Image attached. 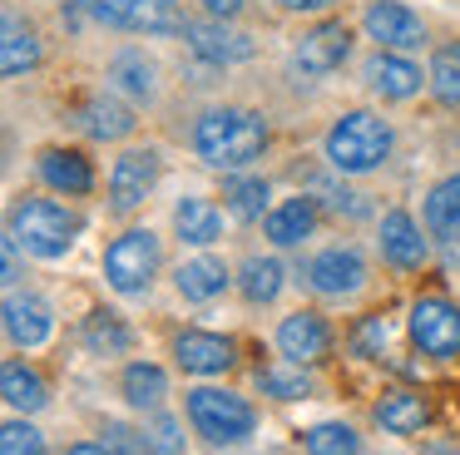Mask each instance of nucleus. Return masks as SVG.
<instances>
[{"label": "nucleus", "instance_id": "nucleus-40", "mask_svg": "<svg viewBox=\"0 0 460 455\" xmlns=\"http://www.w3.org/2000/svg\"><path fill=\"white\" fill-rule=\"evenodd\" d=\"M386 342H391V322H386V317H367V322L357 326V352L361 356H376Z\"/></svg>", "mask_w": 460, "mask_h": 455}, {"label": "nucleus", "instance_id": "nucleus-24", "mask_svg": "<svg viewBox=\"0 0 460 455\" xmlns=\"http://www.w3.org/2000/svg\"><path fill=\"white\" fill-rule=\"evenodd\" d=\"M173 282H179V292L189 297V302H213V297L228 287V267H223L218 257H189Z\"/></svg>", "mask_w": 460, "mask_h": 455}, {"label": "nucleus", "instance_id": "nucleus-41", "mask_svg": "<svg viewBox=\"0 0 460 455\" xmlns=\"http://www.w3.org/2000/svg\"><path fill=\"white\" fill-rule=\"evenodd\" d=\"M282 10H297V15H322V10H332L337 0H278Z\"/></svg>", "mask_w": 460, "mask_h": 455}, {"label": "nucleus", "instance_id": "nucleus-7", "mask_svg": "<svg viewBox=\"0 0 460 455\" xmlns=\"http://www.w3.org/2000/svg\"><path fill=\"white\" fill-rule=\"evenodd\" d=\"M154 183H159V154H154V148H129V154L114 158L110 198H114V208H119V213L139 208L144 198L154 193Z\"/></svg>", "mask_w": 460, "mask_h": 455}, {"label": "nucleus", "instance_id": "nucleus-27", "mask_svg": "<svg viewBox=\"0 0 460 455\" xmlns=\"http://www.w3.org/2000/svg\"><path fill=\"white\" fill-rule=\"evenodd\" d=\"M129 30H144V35H183V20L173 10V0H134L129 5Z\"/></svg>", "mask_w": 460, "mask_h": 455}, {"label": "nucleus", "instance_id": "nucleus-30", "mask_svg": "<svg viewBox=\"0 0 460 455\" xmlns=\"http://www.w3.org/2000/svg\"><path fill=\"white\" fill-rule=\"evenodd\" d=\"M307 455H361V435L341 421H322L307 431Z\"/></svg>", "mask_w": 460, "mask_h": 455}, {"label": "nucleus", "instance_id": "nucleus-21", "mask_svg": "<svg viewBox=\"0 0 460 455\" xmlns=\"http://www.w3.org/2000/svg\"><path fill=\"white\" fill-rule=\"evenodd\" d=\"M262 228H268V237H272L278 247H297L302 237L317 228V208H312V198H288V203L272 208Z\"/></svg>", "mask_w": 460, "mask_h": 455}, {"label": "nucleus", "instance_id": "nucleus-14", "mask_svg": "<svg viewBox=\"0 0 460 455\" xmlns=\"http://www.w3.org/2000/svg\"><path fill=\"white\" fill-rule=\"evenodd\" d=\"M173 356L193 376H223L233 366V342L228 336H213V332H183L173 342Z\"/></svg>", "mask_w": 460, "mask_h": 455}, {"label": "nucleus", "instance_id": "nucleus-15", "mask_svg": "<svg viewBox=\"0 0 460 455\" xmlns=\"http://www.w3.org/2000/svg\"><path fill=\"white\" fill-rule=\"evenodd\" d=\"M5 332H11V342L15 346H40L45 336L55 332V317H50V307L40 302V297H31V292H11L5 297Z\"/></svg>", "mask_w": 460, "mask_h": 455}, {"label": "nucleus", "instance_id": "nucleus-18", "mask_svg": "<svg viewBox=\"0 0 460 455\" xmlns=\"http://www.w3.org/2000/svg\"><path fill=\"white\" fill-rule=\"evenodd\" d=\"M367 79H371V89H376L381 99H411L420 89V69L411 65V59L391 55V49H381V55L371 59Z\"/></svg>", "mask_w": 460, "mask_h": 455}, {"label": "nucleus", "instance_id": "nucleus-26", "mask_svg": "<svg viewBox=\"0 0 460 455\" xmlns=\"http://www.w3.org/2000/svg\"><path fill=\"white\" fill-rule=\"evenodd\" d=\"M426 223L436 228L440 237H460V174L440 178L426 198Z\"/></svg>", "mask_w": 460, "mask_h": 455}, {"label": "nucleus", "instance_id": "nucleus-29", "mask_svg": "<svg viewBox=\"0 0 460 455\" xmlns=\"http://www.w3.org/2000/svg\"><path fill=\"white\" fill-rule=\"evenodd\" d=\"M430 89H436L440 104L460 109V45H440L430 59Z\"/></svg>", "mask_w": 460, "mask_h": 455}, {"label": "nucleus", "instance_id": "nucleus-28", "mask_svg": "<svg viewBox=\"0 0 460 455\" xmlns=\"http://www.w3.org/2000/svg\"><path fill=\"white\" fill-rule=\"evenodd\" d=\"M238 287H243L248 302H272V297L282 292V263H278V257H248V263H243Z\"/></svg>", "mask_w": 460, "mask_h": 455}, {"label": "nucleus", "instance_id": "nucleus-3", "mask_svg": "<svg viewBox=\"0 0 460 455\" xmlns=\"http://www.w3.org/2000/svg\"><path fill=\"white\" fill-rule=\"evenodd\" d=\"M75 233H80V218L65 213L50 198H21L15 213H11V237L35 257H65L75 243Z\"/></svg>", "mask_w": 460, "mask_h": 455}, {"label": "nucleus", "instance_id": "nucleus-2", "mask_svg": "<svg viewBox=\"0 0 460 455\" xmlns=\"http://www.w3.org/2000/svg\"><path fill=\"white\" fill-rule=\"evenodd\" d=\"M386 154H391V129L367 109L341 114L327 134V158L341 174H371V168L386 164Z\"/></svg>", "mask_w": 460, "mask_h": 455}, {"label": "nucleus", "instance_id": "nucleus-33", "mask_svg": "<svg viewBox=\"0 0 460 455\" xmlns=\"http://www.w3.org/2000/svg\"><path fill=\"white\" fill-rule=\"evenodd\" d=\"M110 79H114V85H119L129 99H149V94H154V65H149L144 55H134V49L114 59Z\"/></svg>", "mask_w": 460, "mask_h": 455}, {"label": "nucleus", "instance_id": "nucleus-36", "mask_svg": "<svg viewBox=\"0 0 460 455\" xmlns=\"http://www.w3.org/2000/svg\"><path fill=\"white\" fill-rule=\"evenodd\" d=\"M104 445H110L114 455H154L149 431H134V425H124V421H110V425H104Z\"/></svg>", "mask_w": 460, "mask_h": 455}, {"label": "nucleus", "instance_id": "nucleus-9", "mask_svg": "<svg viewBox=\"0 0 460 455\" xmlns=\"http://www.w3.org/2000/svg\"><path fill=\"white\" fill-rule=\"evenodd\" d=\"M278 352L288 356V361H297V366L327 361V352H332L327 322H322L317 312H292V317H282V326H278Z\"/></svg>", "mask_w": 460, "mask_h": 455}, {"label": "nucleus", "instance_id": "nucleus-10", "mask_svg": "<svg viewBox=\"0 0 460 455\" xmlns=\"http://www.w3.org/2000/svg\"><path fill=\"white\" fill-rule=\"evenodd\" d=\"M361 25H367V35L376 40L381 49H416L420 40H426V25H420L406 5H396V0H371Z\"/></svg>", "mask_w": 460, "mask_h": 455}, {"label": "nucleus", "instance_id": "nucleus-6", "mask_svg": "<svg viewBox=\"0 0 460 455\" xmlns=\"http://www.w3.org/2000/svg\"><path fill=\"white\" fill-rule=\"evenodd\" d=\"M411 336H416V346L426 356H436V361L460 356V307L446 302V297H420V302L411 307Z\"/></svg>", "mask_w": 460, "mask_h": 455}, {"label": "nucleus", "instance_id": "nucleus-37", "mask_svg": "<svg viewBox=\"0 0 460 455\" xmlns=\"http://www.w3.org/2000/svg\"><path fill=\"white\" fill-rule=\"evenodd\" d=\"M129 5L134 0H75V10L100 25H129Z\"/></svg>", "mask_w": 460, "mask_h": 455}, {"label": "nucleus", "instance_id": "nucleus-31", "mask_svg": "<svg viewBox=\"0 0 460 455\" xmlns=\"http://www.w3.org/2000/svg\"><path fill=\"white\" fill-rule=\"evenodd\" d=\"M258 386H262V396H278V401H302V396H312V381L297 361L292 366H262Z\"/></svg>", "mask_w": 460, "mask_h": 455}, {"label": "nucleus", "instance_id": "nucleus-43", "mask_svg": "<svg viewBox=\"0 0 460 455\" xmlns=\"http://www.w3.org/2000/svg\"><path fill=\"white\" fill-rule=\"evenodd\" d=\"M238 5H243V0H203V10H208L213 20H228V15H238Z\"/></svg>", "mask_w": 460, "mask_h": 455}, {"label": "nucleus", "instance_id": "nucleus-13", "mask_svg": "<svg viewBox=\"0 0 460 455\" xmlns=\"http://www.w3.org/2000/svg\"><path fill=\"white\" fill-rule=\"evenodd\" d=\"M381 253H386L391 267H401V272H416L420 263H426V237H420L416 218L411 213H386L381 218Z\"/></svg>", "mask_w": 460, "mask_h": 455}, {"label": "nucleus", "instance_id": "nucleus-32", "mask_svg": "<svg viewBox=\"0 0 460 455\" xmlns=\"http://www.w3.org/2000/svg\"><path fill=\"white\" fill-rule=\"evenodd\" d=\"M84 342H90V352L119 356L124 346H129V326H124L114 312H90V322H84Z\"/></svg>", "mask_w": 460, "mask_h": 455}, {"label": "nucleus", "instance_id": "nucleus-20", "mask_svg": "<svg viewBox=\"0 0 460 455\" xmlns=\"http://www.w3.org/2000/svg\"><path fill=\"white\" fill-rule=\"evenodd\" d=\"M173 228H179L183 243L193 247H208L223 237V213L208 203V198H183L179 208H173Z\"/></svg>", "mask_w": 460, "mask_h": 455}, {"label": "nucleus", "instance_id": "nucleus-1", "mask_svg": "<svg viewBox=\"0 0 460 455\" xmlns=\"http://www.w3.org/2000/svg\"><path fill=\"white\" fill-rule=\"evenodd\" d=\"M268 144V124L252 109H208L193 129V148L203 164L213 168H243L262 154Z\"/></svg>", "mask_w": 460, "mask_h": 455}, {"label": "nucleus", "instance_id": "nucleus-11", "mask_svg": "<svg viewBox=\"0 0 460 455\" xmlns=\"http://www.w3.org/2000/svg\"><path fill=\"white\" fill-rule=\"evenodd\" d=\"M347 55H351V30L341 20H322L297 40V69H307V75H332Z\"/></svg>", "mask_w": 460, "mask_h": 455}, {"label": "nucleus", "instance_id": "nucleus-39", "mask_svg": "<svg viewBox=\"0 0 460 455\" xmlns=\"http://www.w3.org/2000/svg\"><path fill=\"white\" fill-rule=\"evenodd\" d=\"M149 441H154V455H179V451H183L179 421H173V415H154V425H149Z\"/></svg>", "mask_w": 460, "mask_h": 455}, {"label": "nucleus", "instance_id": "nucleus-44", "mask_svg": "<svg viewBox=\"0 0 460 455\" xmlns=\"http://www.w3.org/2000/svg\"><path fill=\"white\" fill-rule=\"evenodd\" d=\"M65 455H114V451H110L104 441H100V445H94V441H84V445H70Z\"/></svg>", "mask_w": 460, "mask_h": 455}, {"label": "nucleus", "instance_id": "nucleus-17", "mask_svg": "<svg viewBox=\"0 0 460 455\" xmlns=\"http://www.w3.org/2000/svg\"><path fill=\"white\" fill-rule=\"evenodd\" d=\"M75 124H80L90 138H124L134 129V114L119 104V99L94 94V99H84V104L75 109Z\"/></svg>", "mask_w": 460, "mask_h": 455}, {"label": "nucleus", "instance_id": "nucleus-38", "mask_svg": "<svg viewBox=\"0 0 460 455\" xmlns=\"http://www.w3.org/2000/svg\"><path fill=\"white\" fill-rule=\"evenodd\" d=\"M312 188H317V193L327 198V208H332V213H347V218H361V213H367V203H361V193H347V188L327 183V178H317Z\"/></svg>", "mask_w": 460, "mask_h": 455}, {"label": "nucleus", "instance_id": "nucleus-19", "mask_svg": "<svg viewBox=\"0 0 460 455\" xmlns=\"http://www.w3.org/2000/svg\"><path fill=\"white\" fill-rule=\"evenodd\" d=\"M426 421H430V406L416 391H386L376 401V425L391 435H416Z\"/></svg>", "mask_w": 460, "mask_h": 455}, {"label": "nucleus", "instance_id": "nucleus-22", "mask_svg": "<svg viewBox=\"0 0 460 455\" xmlns=\"http://www.w3.org/2000/svg\"><path fill=\"white\" fill-rule=\"evenodd\" d=\"M0 396H5L11 411H40V406L50 401V396H45L40 371L25 366V361H5V366H0Z\"/></svg>", "mask_w": 460, "mask_h": 455}, {"label": "nucleus", "instance_id": "nucleus-4", "mask_svg": "<svg viewBox=\"0 0 460 455\" xmlns=\"http://www.w3.org/2000/svg\"><path fill=\"white\" fill-rule=\"evenodd\" d=\"M189 421H193V431H199L203 441H213V445H238V441H248V435H252L258 415H252V406L243 401L238 391L199 386V391H189Z\"/></svg>", "mask_w": 460, "mask_h": 455}, {"label": "nucleus", "instance_id": "nucleus-34", "mask_svg": "<svg viewBox=\"0 0 460 455\" xmlns=\"http://www.w3.org/2000/svg\"><path fill=\"white\" fill-rule=\"evenodd\" d=\"M223 198H228V208L238 218H262V208H268V183H262V178H233V183L223 188Z\"/></svg>", "mask_w": 460, "mask_h": 455}, {"label": "nucleus", "instance_id": "nucleus-23", "mask_svg": "<svg viewBox=\"0 0 460 455\" xmlns=\"http://www.w3.org/2000/svg\"><path fill=\"white\" fill-rule=\"evenodd\" d=\"M35 59H40L35 30L25 25V20L5 15V25H0V69H5V75H25V69H35Z\"/></svg>", "mask_w": 460, "mask_h": 455}, {"label": "nucleus", "instance_id": "nucleus-12", "mask_svg": "<svg viewBox=\"0 0 460 455\" xmlns=\"http://www.w3.org/2000/svg\"><path fill=\"white\" fill-rule=\"evenodd\" d=\"M183 35H189L193 55H199V59H213V65H238V59L252 55V40L243 35V30L223 25V20H193Z\"/></svg>", "mask_w": 460, "mask_h": 455}, {"label": "nucleus", "instance_id": "nucleus-5", "mask_svg": "<svg viewBox=\"0 0 460 455\" xmlns=\"http://www.w3.org/2000/svg\"><path fill=\"white\" fill-rule=\"evenodd\" d=\"M154 272H159V237H154L149 228H129V233L114 237L110 253H104V277H110V287L124 297L144 292V287L154 282Z\"/></svg>", "mask_w": 460, "mask_h": 455}, {"label": "nucleus", "instance_id": "nucleus-25", "mask_svg": "<svg viewBox=\"0 0 460 455\" xmlns=\"http://www.w3.org/2000/svg\"><path fill=\"white\" fill-rule=\"evenodd\" d=\"M164 391H169V376H164L159 366H149V361L124 366V401H129L134 411H159Z\"/></svg>", "mask_w": 460, "mask_h": 455}, {"label": "nucleus", "instance_id": "nucleus-42", "mask_svg": "<svg viewBox=\"0 0 460 455\" xmlns=\"http://www.w3.org/2000/svg\"><path fill=\"white\" fill-rule=\"evenodd\" d=\"M15 237H5V263H0V272H5V282H15V277H21V257H15Z\"/></svg>", "mask_w": 460, "mask_h": 455}, {"label": "nucleus", "instance_id": "nucleus-16", "mask_svg": "<svg viewBox=\"0 0 460 455\" xmlns=\"http://www.w3.org/2000/svg\"><path fill=\"white\" fill-rule=\"evenodd\" d=\"M40 178L50 188H60V193H90V188H94L90 158L75 154V148H45V154H40Z\"/></svg>", "mask_w": 460, "mask_h": 455}, {"label": "nucleus", "instance_id": "nucleus-8", "mask_svg": "<svg viewBox=\"0 0 460 455\" xmlns=\"http://www.w3.org/2000/svg\"><path fill=\"white\" fill-rule=\"evenodd\" d=\"M307 282L322 297H351L367 282V263H361L357 247H327V253H317L307 263Z\"/></svg>", "mask_w": 460, "mask_h": 455}, {"label": "nucleus", "instance_id": "nucleus-35", "mask_svg": "<svg viewBox=\"0 0 460 455\" xmlns=\"http://www.w3.org/2000/svg\"><path fill=\"white\" fill-rule=\"evenodd\" d=\"M0 455H45V435L31 421H5L0 431Z\"/></svg>", "mask_w": 460, "mask_h": 455}, {"label": "nucleus", "instance_id": "nucleus-45", "mask_svg": "<svg viewBox=\"0 0 460 455\" xmlns=\"http://www.w3.org/2000/svg\"><path fill=\"white\" fill-rule=\"evenodd\" d=\"M430 455H450V451H430Z\"/></svg>", "mask_w": 460, "mask_h": 455}]
</instances>
